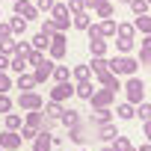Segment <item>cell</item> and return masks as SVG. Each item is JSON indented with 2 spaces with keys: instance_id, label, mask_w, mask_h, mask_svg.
<instances>
[{
  "instance_id": "1",
  "label": "cell",
  "mask_w": 151,
  "mask_h": 151,
  "mask_svg": "<svg viewBox=\"0 0 151 151\" xmlns=\"http://www.w3.org/2000/svg\"><path fill=\"white\" fill-rule=\"evenodd\" d=\"M136 68H139V59H136V56H130V53H119V56H113V59H110V71H113V74H119V77H133Z\"/></svg>"
},
{
  "instance_id": "2",
  "label": "cell",
  "mask_w": 151,
  "mask_h": 151,
  "mask_svg": "<svg viewBox=\"0 0 151 151\" xmlns=\"http://www.w3.org/2000/svg\"><path fill=\"white\" fill-rule=\"evenodd\" d=\"M124 92H127V104H142V98H145V83L139 80V77H127V83L122 86Z\"/></svg>"
},
{
  "instance_id": "3",
  "label": "cell",
  "mask_w": 151,
  "mask_h": 151,
  "mask_svg": "<svg viewBox=\"0 0 151 151\" xmlns=\"http://www.w3.org/2000/svg\"><path fill=\"white\" fill-rule=\"evenodd\" d=\"M18 107L30 113V110H42V107H45V101H42V95H39V92H21Z\"/></svg>"
},
{
  "instance_id": "4",
  "label": "cell",
  "mask_w": 151,
  "mask_h": 151,
  "mask_svg": "<svg viewBox=\"0 0 151 151\" xmlns=\"http://www.w3.org/2000/svg\"><path fill=\"white\" fill-rule=\"evenodd\" d=\"M47 50H50V56H53V59H62V56L68 53L65 36H62V33H53V36H50V45H47Z\"/></svg>"
},
{
  "instance_id": "5",
  "label": "cell",
  "mask_w": 151,
  "mask_h": 151,
  "mask_svg": "<svg viewBox=\"0 0 151 151\" xmlns=\"http://www.w3.org/2000/svg\"><path fill=\"white\" fill-rule=\"evenodd\" d=\"M12 9H15V15H21V18H39V9L30 3V0H12Z\"/></svg>"
},
{
  "instance_id": "6",
  "label": "cell",
  "mask_w": 151,
  "mask_h": 151,
  "mask_svg": "<svg viewBox=\"0 0 151 151\" xmlns=\"http://www.w3.org/2000/svg\"><path fill=\"white\" fill-rule=\"evenodd\" d=\"M21 133L18 130H3L0 133V148H6V151H15V148H21Z\"/></svg>"
},
{
  "instance_id": "7",
  "label": "cell",
  "mask_w": 151,
  "mask_h": 151,
  "mask_svg": "<svg viewBox=\"0 0 151 151\" xmlns=\"http://www.w3.org/2000/svg\"><path fill=\"white\" fill-rule=\"evenodd\" d=\"M113 98H116V92L104 86V89H95L89 101H92V107H110V104H113Z\"/></svg>"
},
{
  "instance_id": "8",
  "label": "cell",
  "mask_w": 151,
  "mask_h": 151,
  "mask_svg": "<svg viewBox=\"0 0 151 151\" xmlns=\"http://www.w3.org/2000/svg\"><path fill=\"white\" fill-rule=\"evenodd\" d=\"M98 83H101V86H107V89H113V92H119V89H122V77H119V74H113L110 68L98 74Z\"/></svg>"
},
{
  "instance_id": "9",
  "label": "cell",
  "mask_w": 151,
  "mask_h": 151,
  "mask_svg": "<svg viewBox=\"0 0 151 151\" xmlns=\"http://www.w3.org/2000/svg\"><path fill=\"white\" fill-rule=\"evenodd\" d=\"M71 95H74V86H71L68 80H65V83H56V86L50 89V101H59V104H62L65 98H71Z\"/></svg>"
},
{
  "instance_id": "10",
  "label": "cell",
  "mask_w": 151,
  "mask_h": 151,
  "mask_svg": "<svg viewBox=\"0 0 151 151\" xmlns=\"http://www.w3.org/2000/svg\"><path fill=\"white\" fill-rule=\"evenodd\" d=\"M107 122H113V110H110V107H95L89 124H107Z\"/></svg>"
},
{
  "instance_id": "11",
  "label": "cell",
  "mask_w": 151,
  "mask_h": 151,
  "mask_svg": "<svg viewBox=\"0 0 151 151\" xmlns=\"http://www.w3.org/2000/svg\"><path fill=\"white\" fill-rule=\"evenodd\" d=\"M50 74H53V62H50V59H45V62H39V65H36V74H33V77H36V83H42V80H47V77H50Z\"/></svg>"
},
{
  "instance_id": "12",
  "label": "cell",
  "mask_w": 151,
  "mask_h": 151,
  "mask_svg": "<svg viewBox=\"0 0 151 151\" xmlns=\"http://www.w3.org/2000/svg\"><path fill=\"white\" fill-rule=\"evenodd\" d=\"M116 133H119V130H116V124H113V122L98 124V139H101V142H113V139H116Z\"/></svg>"
},
{
  "instance_id": "13",
  "label": "cell",
  "mask_w": 151,
  "mask_h": 151,
  "mask_svg": "<svg viewBox=\"0 0 151 151\" xmlns=\"http://www.w3.org/2000/svg\"><path fill=\"white\" fill-rule=\"evenodd\" d=\"M50 130H42L39 136H36V142H33V151H50Z\"/></svg>"
},
{
  "instance_id": "14",
  "label": "cell",
  "mask_w": 151,
  "mask_h": 151,
  "mask_svg": "<svg viewBox=\"0 0 151 151\" xmlns=\"http://www.w3.org/2000/svg\"><path fill=\"white\" fill-rule=\"evenodd\" d=\"M139 62L142 65H151V36H145L139 42Z\"/></svg>"
},
{
  "instance_id": "15",
  "label": "cell",
  "mask_w": 151,
  "mask_h": 151,
  "mask_svg": "<svg viewBox=\"0 0 151 151\" xmlns=\"http://www.w3.org/2000/svg\"><path fill=\"white\" fill-rule=\"evenodd\" d=\"M59 122L71 130V127H77V124H80V113H77V110H65V113L59 116Z\"/></svg>"
},
{
  "instance_id": "16",
  "label": "cell",
  "mask_w": 151,
  "mask_h": 151,
  "mask_svg": "<svg viewBox=\"0 0 151 151\" xmlns=\"http://www.w3.org/2000/svg\"><path fill=\"white\" fill-rule=\"evenodd\" d=\"M89 24H92V18H89L86 9L77 12V15H71V27H77V30H89Z\"/></svg>"
},
{
  "instance_id": "17",
  "label": "cell",
  "mask_w": 151,
  "mask_h": 151,
  "mask_svg": "<svg viewBox=\"0 0 151 151\" xmlns=\"http://www.w3.org/2000/svg\"><path fill=\"white\" fill-rule=\"evenodd\" d=\"M133 116H136V107H133V104H119V107H116V119H122V122H130Z\"/></svg>"
},
{
  "instance_id": "18",
  "label": "cell",
  "mask_w": 151,
  "mask_h": 151,
  "mask_svg": "<svg viewBox=\"0 0 151 151\" xmlns=\"http://www.w3.org/2000/svg\"><path fill=\"white\" fill-rule=\"evenodd\" d=\"M95 15H98V18H113V15H116V6L110 3V0H101V3L95 6Z\"/></svg>"
},
{
  "instance_id": "19",
  "label": "cell",
  "mask_w": 151,
  "mask_h": 151,
  "mask_svg": "<svg viewBox=\"0 0 151 151\" xmlns=\"http://www.w3.org/2000/svg\"><path fill=\"white\" fill-rule=\"evenodd\" d=\"M92 92H95V86H92L89 80H80L77 86H74V95H77V98H86V101L92 98Z\"/></svg>"
},
{
  "instance_id": "20",
  "label": "cell",
  "mask_w": 151,
  "mask_h": 151,
  "mask_svg": "<svg viewBox=\"0 0 151 151\" xmlns=\"http://www.w3.org/2000/svg\"><path fill=\"white\" fill-rule=\"evenodd\" d=\"M9 68H12V71H18V74H24V71L30 68V62H27V56H21V53H15V56L9 59Z\"/></svg>"
},
{
  "instance_id": "21",
  "label": "cell",
  "mask_w": 151,
  "mask_h": 151,
  "mask_svg": "<svg viewBox=\"0 0 151 151\" xmlns=\"http://www.w3.org/2000/svg\"><path fill=\"white\" fill-rule=\"evenodd\" d=\"M42 110H45V116H47V119H59V116H62V113H65V110H62V104H59V101H47V104H45V107H42Z\"/></svg>"
},
{
  "instance_id": "22",
  "label": "cell",
  "mask_w": 151,
  "mask_h": 151,
  "mask_svg": "<svg viewBox=\"0 0 151 151\" xmlns=\"http://www.w3.org/2000/svg\"><path fill=\"white\" fill-rule=\"evenodd\" d=\"M68 139H71V142H77V145H83V142L89 139V136H86V127H83V124L71 127V130H68Z\"/></svg>"
},
{
  "instance_id": "23",
  "label": "cell",
  "mask_w": 151,
  "mask_h": 151,
  "mask_svg": "<svg viewBox=\"0 0 151 151\" xmlns=\"http://www.w3.org/2000/svg\"><path fill=\"white\" fill-rule=\"evenodd\" d=\"M9 27H12V36H24V33H27V18L15 15V18L9 21Z\"/></svg>"
},
{
  "instance_id": "24",
  "label": "cell",
  "mask_w": 151,
  "mask_h": 151,
  "mask_svg": "<svg viewBox=\"0 0 151 151\" xmlns=\"http://www.w3.org/2000/svg\"><path fill=\"white\" fill-rule=\"evenodd\" d=\"M30 45H33V50H47V45H50V36H47V33H36Z\"/></svg>"
},
{
  "instance_id": "25",
  "label": "cell",
  "mask_w": 151,
  "mask_h": 151,
  "mask_svg": "<svg viewBox=\"0 0 151 151\" xmlns=\"http://www.w3.org/2000/svg\"><path fill=\"white\" fill-rule=\"evenodd\" d=\"M133 27H136V30H139L142 36H151V18H148V15H136Z\"/></svg>"
},
{
  "instance_id": "26",
  "label": "cell",
  "mask_w": 151,
  "mask_h": 151,
  "mask_svg": "<svg viewBox=\"0 0 151 151\" xmlns=\"http://www.w3.org/2000/svg\"><path fill=\"white\" fill-rule=\"evenodd\" d=\"M50 77H53L56 83H65V80L71 77V68H68V65H53V74H50Z\"/></svg>"
},
{
  "instance_id": "27",
  "label": "cell",
  "mask_w": 151,
  "mask_h": 151,
  "mask_svg": "<svg viewBox=\"0 0 151 151\" xmlns=\"http://www.w3.org/2000/svg\"><path fill=\"white\" fill-rule=\"evenodd\" d=\"M33 86H36V77H33V74H27V71L18 74V89H21V92H30Z\"/></svg>"
},
{
  "instance_id": "28",
  "label": "cell",
  "mask_w": 151,
  "mask_h": 151,
  "mask_svg": "<svg viewBox=\"0 0 151 151\" xmlns=\"http://www.w3.org/2000/svg\"><path fill=\"white\" fill-rule=\"evenodd\" d=\"M0 53H6V56H15L18 53V42L9 36V39H3V42H0Z\"/></svg>"
},
{
  "instance_id": "29",
  "label": "cell",
  "mask_w": 151,
  "mask_h": 151,
  "mask_svg": "<svg viewBox=\"0 0 151 151\" xmlns=\"http://www.w3.org/2000/svg\"><path fill=\"white\" fill-rule=\"evenodd\" d=\"M71 74H74V80L80 83V80H89V77H92V68H89V65H74Z\"/></svg>"
},
{
  "instance_id": "30",
  "label": "cell",
  "mask_w": 151,
  "mask_h": 151,
  "mask_svg": "<svg viewBox=\"0 0 151 151\" xmlns=\"http://www.w3.org/2000/svg\"><path fill=\"white\" fill-rule=\"evenodd\" d=\"M116 27H119V21H113V18H104V21H101V33H104V39L116 36Z\"/></svg>"
},
{
  "instance_id": "31",
  "label": "cell",
  "mask_w": 151,
  "mask_h": 151,
  "mask_svg": "<svg viewBox=\"0 0 151 151\" xmlns=\"http://www.w3.org/2000/svg\"><path fill=\"white\" fill-rule=\"evenodd\" d=\"M89 68H92L95 74H101V71H107V68H110V59H104V56H92Z\"/></svg>"
},
{
  "instance_id": "32",
  "label": "cell",
  "mask_w": 151,
  "mask_h": 151,
  "mask_svg": "<svg viewBox=\"0 0 151 151\" xmlns=\"http://www.w3.org/2000/svg\"><path fill=\"white\" fill-rule=\"evenodd\" d=\"M127 6H130V12H133V15H145L151 3H148V0H130Z\"/></svg>"
},
{
  "instance_id": "33",
  "label": "cell",
  "mask_w": 151,
  "mask_h": 151,
  "mask_svg": "<svg viewBox=\"0 0 151 151\" xmlns=\"http://www.w3.org/2000/svg\"><path fill=\"white\" fill-rule=\"evenodd\" d=\"M116 33H119L122 39H136V27H133V24H119Z\"/></svg>"
},
{
  "instance_id": "34",
  "label": "cell",
  "mask_w": 151,
  "mask_h": 151,
  "mask_svg": "<svg viewBox=\"0 0 151 151\" xmlns=\"http://www.w3.org/2000/svg\"><path fill=\"white\" fill-rule=\"evenodd\" d=\"M133 45H136L133 39H122V36L116 39V50H119V53H130V50H133Z\"/></svg>"
},
{
  "instance_id": "35",
  "label": "cell",
  "mask_w": 151,
  "mask_h": 151,
  "mask_svg": "<svg viewBox=\"0 0 151 151\" xmlns=\"http://www.w3.org/2000/svg\"><path fill=\"white\" fill-rule=\"evenodd\" d=\"M113 151H127L130 148V139L127 136H122V133H116V139H113V145H110Z\"/></svg>"
},
{
  "instance_id": "36",
  "label": "cell",
  "mask_w": 151,
  "mask_h": 151,
  "mask_svg": "<svg viewBox=\"0 0 151 151\" xmlns=\"http://www.w3.org/2000/svg\"><path fill=\"white\" fill-rule=\"evenodd\" d=\"M89 50H92V56H104V53H107V42H104V39L89 42Z\"/></svg>"
},
{
  "instance_id": "37",
  "label": "cell",
  "mask_w": 151,
  "mask_h": 151,
  "mask_svg": "<svg viewBox=\"0 0 151 151\" xmlns=\"http://www.w3.org/2000/svg\"><path fill=\"white\" fill-rule=\"evenodd\" d=\"M6 130H21V116L18 113H6Z\"/></svg>"
},
{
  "instance_id": "38",
  "label": "cell",
  "mask_w": 151,
  "mask_h": 151,
  "mask_svg": "<svg viewBox=\"0 0 151 151\" xmlns=\"http://www.w3.org/2000/svg\"><path fill=\"white\" fill-rule=\"evenodd\" d=\"M89 42H98V39H104V33H101V24H89Z\"/></svg>"
},
{
  "instance_id": "39",
  "label": "cell",
  "mask_w": 151,
  "mask_h": 151,
  "mask_svg": "<svg viewBox=\"0 0 151 151\" xmlns=\"http://www.w3.org/2000/svg\"><path fill=\"white\" fill-rule=\"evenodd\" d=\"M65 6H68V12H71V15H77V12H83V9H86V6H83V0H68Z\"/></svg>"
},
{
  "instance_id": "40",
  "label": "cell",
  "mask_w": 151,
  "mask_h": 151,
  "mask_svg": "<svg viewBox=\"0 0 151 151\" xmlns=\"http://www.w3.org/2000/svg\"><path fill=\"white\" fill-rule=\"evenodd\" d=\"M9 89H12V80L6 77V71H0V95H6Z\"/></svg>"
},
{
  "instance_id": "41",
  "label": "cell",
  "mask_w": 151,
  "mask_h": 151,
  "mask_svg": "<svg viewBox=\"0 0 151 151\" xmlns=\"http://www.w3.org/2000/svg\"><path fill=\"white\" fill-rule=\"evenodd\" d=\"M27 62H30V65H39V62H45V50H30Z\"/></svg>"
},
{
  "instance_id": "42",
  "label": "cell",
  "mask_w": 151,
  "mask_h": 151,
  "mask_svg": "<svg viewBox=\"0 0 151 151\" xmlns=\"http://www.w3.org/2000/svg\"><path fill=\"white\" fill-rule=\"evenodd\" d=\"M36 136H39V127H30V124L21 127V139H36Z\"/></svg>"
},
{
  "instance_id": "43",
  "label": "cell",
  "mask_w": 151,
  "mask_h": 151,
  "mask_svg": "<svg viewBox=\"0 0 151 151\" xmlns=\"http://www.w3.org/2000/svg\"><path fill=\"white\" fill-rule=\"evenodd\" d=\"M136 113H139V119H142V122H151V104H145V101H142Z\"/></svg>"
},
{
  "instance_id": "44",
  "label": "cell",
  "mask_w": 151,
  "mask_h": 151,
  "mask_svg": "<svg viewBox=\"0 0 151 151\" xmlns=\"http://www.w3.org/2000/svg\"><path fill=\"white\" fill-rule=\"evenodd\" d=\"M42 33H47V36H53V33H56V24H53V18H45V21H42Z\"/></svg>"
},
{
  "instance_id": "45",
  "label": "cell",
  "mask_w": 151,
  "mask_h": 151,
  "mask_svg": "<svg viewBox=\"0 0 151 151\" xmlns=\"http://www.w3.org/2000/svg\"><path fill=\"white\" fill-rule=\"evenodd\" d=\"M53 3H56V0H36V9H39V12H50Z\"/></svg>"
},
{
  "instance_id": "46",
  "label": "cell",
  "mask_w": 151,
  "mask_h": 151,
  "mask_svg": "<svg viewBox=\"0 0 151 151\" xmlns=\"http://www.w3.org/2000/svg\"><path fill=\"white\" fill-rule=\"evenodd\" d=\"M12 36V27H9V21H0V42L3 39H9Z\"/></svg>"
},
{
  "instance_id": "47",
  "label": "cell",
  "mask_w": 151,
  "mask_h": 151,
  "mask_svg": "<svg viewBox=\"0 0 151 151\" xmlns=\"http://www.w3.org/2000/svg\"><path fill=\"white\" fill-rule=\"evenodd\" d=\"M12 110V101H9V95H0V113H9Z\"/></svg>"
},
{
  "instance_id": "48",
  "label": "cell",
  "mask_w": 151,
  "mask_h": 151,
  "mask_svg": "<svg viewBox=\"0 0 151 151\" xmlns=\"http://www.w3.org/2000/svg\"><path fill=\"white\" fill-rule=\"evenodd\" d=\"M30 50H33L30 42H18V53H21V56H30Z\"/></svg>"
},
{
  "instance_id": "49",
  "label": "cell",
  "mask_w": 151,
  "mask_h": 151,
  "mask_svg": "<svg viewBox=\"0 0 151 151\" xmlns=\"http://www.w3.org/2000/svg\"><path fill=\"white\" fill-rule=\"evenodd\" d=\"M6 68H9V56H6V53H0V71H6Z\"/></svg>"
},
{
  "instance_id": "50",
  "label": "cell",
  "mask_w": 151,
  "mask_h": 151,
  "mask_svg": "<svg viewBox=\"0 0 151 151\" xmlns=\"http://www.w3.org/2000/svg\"><path fill=\"white\" fill-rule=\"evenodd\" d=\"M98 3H101V0H83V6H86V9H95Z\"/></svg>"
},
{
  "instance_id": "51",
  "label": "cell",
  "mask_w": 151,
  "mask_h": 151,
  "mask_svg": "<svg viewBox=\"0 0 151 151\" xmlns=\"http://www.w3.org/2000/svg\"><path fill=\"white\" fill-rule=\"evenodd\" d=\"M145 139L151 142V122H145Z\"/></svg>"
},
{
  "instance_id": "52",
  "label": "cell",
  "mask_w": 151,
  "mask_h": 151,
  "mask_svg": "<svg viewBox=\"0 0 151 151\" xmlns=\"http://www.w3.org/2000/svg\"><path fill=\"white\" fill-rule=\"evenodd\" d=\"M139 151H151V142H145V145H139Z\"/></svg>"
},
{
  "instance_id": "53",
  "label": "cell",
  "mask_w": 151,
  "mask_h": 151,
  "mask_svg": "<svg viewBox=\"0 0 151 151\" xmlns=\"http://www.w3.org/2000/svg\"><path fill=\"white\" fill-rule=\"evenodd\" d=\"M119 3H130V0H119Z\"/></svg>"
},
{
  "instance_id": "54",
  "label": "cell",
  "mask_w": 151,
  "mask_h": 151,
  "mask_svg": "<svg viewBox=\"0 0 151 151\" xmlns=\"http://www.w3.org/2000/svg\"><path fill=\"white\" fill-rule=\"evenodd\" d=\"M127 151H136V148H133V145H130V148H127Z\"/></svg>"
},
{
  "instance_id": "55",
  "label": "cell",
  "mask_w": 151,
  "mask_h": 151,
  "mask_svg": "<svg viewBox=\"0 0 151 151\" xmlns=\"http://www.w3.org/2000/svg\"><path fill=\"white\" fill-rule=\"evenodd\" d=\"M101 151H113V148H101Z\"/></svg>"
},
{
  "instance_id": "56",
  "label": "cell",
  "mask_w": 151,
  "mask_h": 151,
  "mask_svg": "<svg viewBox=\"0 0 151 151\" xmlns=\"http://www.w3.org/2000/svg\"><path fill=\"white\" fill-rule=\"evenodd\" d=\"M80 151H86V148H80Z\"/></svg>"
},
{
  "instance_id": "57",
  "label": "cell",
  "mask_w": 151,
  "mask_h": 151,
  "mask_svg": "<svg viewBox=\"0 0 151 151\" xmlns=\"http://www.w3.org/2000/svg\"><path fill=\"white\" fill-rule=\"evenodd\" d=\"M0 18H3V15H0Z\"/></svg>"
},
{
  "instance_id": "58",
  "label": "cell",
  "mask_w": 151,
  "mask_h": 151,
  "mask_svg": "<svg viewBox=\"0 0 151 151\" xmlns=\"http://www.w3.org/2000/svg\"><path fill=\"white\" fill-rule=\"evenodd\" d=\"M148 3H151V0H148Z\"/></svg>"
},
{
  "instance_id": "59",
  "label": "cell",
  "mask_w": 151,
  "mask_h": 151,
  "mask_svg": "<svg viewBox=\"0 0 151 151\" xmlns=\"http://www.w3.org/2000/svg\"><path fill=\"white\" fill-rule=\"evenodd\" d=\"M3 151H6V148H3Z\"/></svg>"
}]
</instances>
